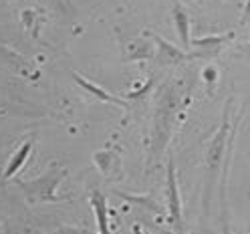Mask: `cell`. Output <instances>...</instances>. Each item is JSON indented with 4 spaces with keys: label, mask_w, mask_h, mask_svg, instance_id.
<instances>
[{
    "label": "cell",
    "mask_w": 250,
    "mask_h": 234,
    "mask_svg": "<svg viewBox=\"0 0 250 234\" xmlns=\"http://www.w3.org/2000/svg\"><path fill=\"white\" fill-rule=\"evenodd\" d=\"M67 176H69V170L59 162H53L39 178L19 182V188L22 190L28 204H51V202H62L67 198L59 196L57 188Z\"/></svg>",
    "instance_id": "6da1fadb"
},
{
    "label": "cell",
    "mask_w": 250,
    "mask_h": 234,
    "mask_svg": "<svg viewBox=\"0 0 250 234\" xmlns=\"http://www.w3.org/2000/svg\"><path fill=\"white\" fill-rule=\"evenodd\" d=\"M228 117H230V99L224 107V115H222V123L218 128L212 144L208 148V153H206V192H204V212H208V202H210V192H212V186L216 182V171L224 168L220 166L222 160H226V153H228V148L232 146L234 142V131H230V123H228Z\"/></svg>",
    "instance_id": "7a4b0ae2"
},
{
    "label": "cell",
    "mask_w": 250,
    "mask_h": 234,
    "mask_svg": "<svg viewBox=\"0 0 250 234\" xmlns=\"http://www.w3.org/2000/svg\"><path fill=\"white\" fill-rule=\"evenodd\" d=\"M176 105H178L176 91L174 89L164 91L160 105H158V111H155V129H153V149H155V153L164 151L167 139H169L171 119H174V113H176Z\"/></svg>",
    "instance_id": "3957f363"
},
{
    "label": "cell",
    "mask_w": 250,
    "mask_h": 234,
    "mask_svg": "<svg viewBox=\"0 0 250 234\" xmlns=\"http://www.w3.org/2000/svg\"><path fill=\"white\" fill-rule=\"evenodd\" d=\"M167 210H169V220L174 226V232L186 234L184 230V216H182V200H180V190H178V178H176V166L174 160L169 158L167 162Z\"/></svg>",
    "instance_id": "277c9868"
},
{
    "label": "cell",
    "mask_w": 250,
    "mask_h": 234,
    "mask_svg": "<svg viewBox=\"0 0 250 234\" xmlns=\"http://www.w3.org/2000/svg\"><path fill=\"white\" fill-rule=\"evenodd\" d=\"M151 37L155 41V57H158L162 63H166V65H178V63H184V61L196 59L194 53L178 49V46H174L171 43L164 41L160 35H151Z\"/></svg>",
    "instance_id": "5b68a950"
},
{
    "label": "cell",
    "mask_w": 250,
    "mask_h": 234,
    "mask_svg": "<svg viewBox=\"0 0 250 234\" xmlns=\"http://www.w3.org/2000/svg\"><path fill=\"white\" fill-rule=\"evenodd\" d=\"M234 33H224V35H216V37H204V39H196L192 41L194 49H200V59L204 57H216L222 51V46L232 41Z\"/></svg>",
    "instance_id": "8992f818"
},
{
    "label": "cell",
    "mask_w": 250,
    "mask_h": 234,
    "mask_svg": "<svg viewBox=\"0 0 250 234\" xmlns=\"http://www.w3.org/2000/svg\"><path fill=\"white\" fill-rule=\"evenodd\" d=\"M73 79H75V83L79 85L85 93H89V95L95 99V101H105V103H113V105H121L123 109H127V103L125 101H121L119 97H113L111 93H107L105 89H101L99 85H95V83H91L89 79H85V77H81L79 73H73Z\"/></svg>",
    "instance_id": "52a82bcc"
},
{
    "label": "cell",
    "mask_w": 250,
    "mask_h": 234,
    "mask_svg": "<svg viewBox=\"0 0 250 234\" xmlns=\"http://www.w3.org/2000/svg\"><path fill=\"white\" fill-rule=\"evenodd\" d=\"M171 19H174L176 30H178V37L182 41L184 51H190L192 49V39H190V19H188V12L182 4H174L171 8Z\"/></svg>",
    "instance_id": "ba28073f"
},
{
    "label": "cell",
    "mask_w": 250,
    "mask_h": 234,
    "mask_svg": "<svg viewBox=\"0 0 250 234\" xmlns=\"http://www.w3.org/2000/svg\"><path fill=\"white\" fill-rule=\"evenodd\" d=\"M91 206H93V210H95L99 234H111V230H109L107 200H105V196L101 194V190H93V192H91Z\"/></svg>",
    "instance_id": "9c48e42d"
},
{
    "label": "cell",
    "mask_w": 250,
    "mask_h": 234,
    "mask_svg": "<svg viewBox=\"0 0 250 234\" xmlns=\"http://www.w3.org/2000/svg\"><path fill=\"white\" fill-rule=\"evenodd\" d=\"M33 144H35V137H30V139H26V142L14 151V155L10 158V162H8V166H6V170H4V178L8 180V178H12L17 171H21L22 170V166L26 164V160H28V155H30V149H33Z\"/></svg>",
    "instance_id": "30bf717a"
},
{
    "label": "cell",
    "mask_w": 250,
    "mask_h": 234,
    "mask_svg": "<svg viewBox=\"0 0 250 234\" xmlns=\"http://www.w3.org/2000/svg\"><path fill=\"white\" fill-rule=\"evenodd\" d=\"M115 194H117L119 198H123V200L133 202V204H137V206L146 208V210H151V212H162V206H160V204H155L151 196H135V194H127V192H117V190H115Z\"/></svg>",
    "instance_id": "8fae6325"
},
{
    "label": "cell",
    "mask_w": 250,
    "mask_h": 234,
    "mask_svg": "<svg viewBox=\"0 0 250 234\" xmlns=\"http://www.w3.org/2000/svg\"><path fill=\"white\" fill-rule=\"evenodd\" d=\"M57 234H99L91 228H79V226H61Z\"/></svg>",
    "instance_id": "7c38bea8"
},
{
    "label": "cell",
    "mask_w": 250,
    "mask_h": 234,
    "mask_svg": "<svg viewBox=\"0 0 250 234\" xmlns=\"http://www.w3.org/2000/svg\"><path fill=\"white\" fill-rule=\"evenodd\" d=\"M250 21V0H246V4H244V10H242V17H240V22H248Z\"/></svg>",
    "instance_id": "4fadbf2b"
},
{
    "label": "cell",
    "mask_w": 250,
    "mask_h": 234,
    "mask_svg": "<svg viewBox=\"0 0 250 234\" xmlns=\"http://www.w3.org/2000/svg\"><path fill=\"white\" fill-rule=\"evenodd\" d=\"M204 79H206L208 83H214V81H216V69L208 67V69L204 71Z\"/></svg>",
    "instance_id": "5bb4252c"
},
{
    "label": "cell",
    "mask_w": 250,
    "mask_h": 234,
    "mask_svg": "<svg viewBox=\"0 0 250 234\" xmlns=\"http://www.w3.org/2000/svg\"><path fill=\"white\" fill-rule=\"evenodd\" d=\"M242 51H244V53H246V55L250 57V43H246V44L242 46Z\"/></svg>",
    "instance_id": "9a60e30c"
},
{
    "label": "cell",
    "mask_w": 250,
    "mask_h": 234,
    "mask_svg": "<svg viewBox=\"0 0 250 234\" xmlns=\"http://www.w3.org/2000/svg\"><path fill=\"white\" fill-rule=\"evenodd\" d=\"M133 232H135V234H142V232H139V226H135V228H133Z\"/></svg>",
    "instance_id": "2e32d148"
}]
</instances>
